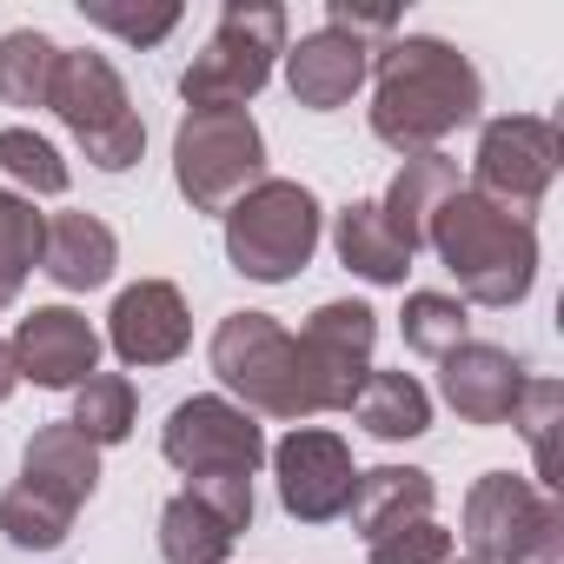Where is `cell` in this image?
I'll use <instances>...</instances> for the list:
<instances>
[{"label": "cell", "mask_w": 564, "mask_h": 564, "mask_svg": "<svg viewBox=\"0 0 564 564\" xmlns=\"http://www.w3.org/2000/svg\"><path fill=\"white\" fill-rule=\"evenodd\" d=\"M432 471H419V465H379V471H359V491H352V524H359V538L372 544L379 531H399V524H419V518H432Z\"/></svg>", "instance_id": "20"}, {"label": "cell", "mask_w": 564, "mask_h": 564, "mask_svg": "<svg viewBox=\"0 0 564 564\" xmlns=\"http://www.w3.org/2000/svg\"><path fill=\"white\" fill-rule=\"evenodd\" d=\"M0 166H8L28 193H67V160L34 133V127H0Z\"/></svg>", "instance_id": "30"}, {"label": "cell", "mask_w": 564, "mask_h": 564, "mask_svg": "<svg viewBox=\"0 0 564 564\" xmlns=\"http://www.w3.org/2000/svg\"><path fill=\"white\" fill-rule=\"evenodd\" d=\"M445 564H478V557H445Z\"/></svg>", "instance_id": "35"}, {"label": "cell", "mask_w": 564, "mask_h": 564, "mask_svg": "<svg viewBox=\"0 0 564 564\" xmlns=\"http://www.w3.org/2000/svg\"><path fill=\"white\" fill-rule=\"evenodd\" d=\"M438 366H445V372H438V392H445V405H452L465 425H505L511 405H518V392H524V379H531L505 346H478V339H465V346L445 352Z\"/></svg>", "instance_id": "15"}, {"label": "cell", "mask_w": 564, "mask_h": 564, "mask_svg": "<svg viewBox=\"0 0 564 564\" xmlns=\"http://www.w3.org/2000/svg\"><path fill=\"white\" fill-rule=\"evenodd\" d=\"M319 252V199L300 180H259L226 206V259L259 286H286Z\"/></svg>", "instance_id": "3"}, {"label": "cell", "mask_w": 564, "mask_h": 564, "mask_svg": "<svg viewBox=\"0 0 564 564\" xmlns=\"http://www.w3.org/2000/svg\"><path fill=\"white\" fill-rule=\"evenodd\" d=\"M557 160H564V140L551 120L538 113H505L478 133V153H471V193L511 219H531L538 199L551 193L557 180Z\"/></svg>", "instance_id": "9"}, {"label": "cell", "mask_w": 564, "mask_h": 564, "mask_svg": "<svg viewBox=\"0 0 564 564\" xmlns=\"http://www.w3.org/2000/svg\"><path fill=\"white\" fill-rule=\"evenodd\" d=\"M399 326H405V346L425 352V359H445V352H458L471 339L465 300H452V293H412L405 313H399Z\"/></svg>", "instance_id": "28"}, {"label": "cell", "mask_w": 564, "mask_h": 564, "mask_svg": "<svg viewBox=\"0 0 564 564\" xmlns=\"http://www.w3.org/2000/svg\"><path fill=\"white\" fill-rule=\"evenodd\" d=\"M425 239L438 246L445 272L458 279V300H471V306H518L538 286V232H531V219H511V213L485 206L471 186H458L432 213Z\"/></svg>", "instance_id": "2"}, {"label": "cell", "mask_w": 564, "mask_h": 564, "mask_svg": "<svg viewBox=\"0 0 564 564\" xmlns=\"http://www.w3.org/2000/svg\"><path fill=\"white\" fill-rule=\"evenodd\" d=\"M41 239H47V219L34 213L28 193H0V313H8L28 286V272L41 259Z\"/></svg>", "instance_id": "25"}, {"label": "cell", "mask_w": 564, "mask_h": 564, "mask_svg": "<svg viewBox=\"0 0 564 564\" xmlns=\"http://www.w3.org/2000/svg\"><path fill=\"white\" fill-rule=\"evenodd\" d=\"M54 67H61V47L41 28H14L0 41V100L8 107H47Z\"/></svg>", "instance_id": "24"}, {"label": "cell", "mask_w": 564, "mask_h": 564, "mask_svg": "<svg viewBox=\"0 0 564 564\" xmlns=\"http://www.w3.org/2000/svg\"><path fill=\"white\" fill-rule=\"evenodd\" d=\"M326 28H339V34H352V41H392V14L386 8H352V0H333V8H326Z\"/></svg>", "instance_id": "33"}, {"label": "cell", "mask_w": 564, "mask_h": 564, "mask_svg": "<svg viewBox=\"0 0 564 564\" xmlns=\"http://www.w3.org/2000/svg\"><path fill=\"white\" fill-rule=\"evenodd\" d=\"M120 265V239L107 219L94 213H54L47 219V239H41V272L54 279L61 293H94L107 286Z\"/></svg>", "instance_id": "17"}, {"label": "cell", "mask_w": 564, "mask_h": 564, "mask_svg": "<svg viewBox=\"0 0 564 564\" xmlns=\"http://www.w3.org/2000/svg\"><path fill=\"white\" fill-rule=\"evenodd\" d=\"M465 544L478 564H564V505L531 478L485 471L465 498Z\"/></svg>", "instance_id": "6"}, {"label": "cell", "mask_w": 564, "mask_h": 564, "mask_svg": "<svg viewBox=\"0 0 564 564\" xmlns=\"http://www.w3.org/2000/svg\"><path fill=\"white\" fill-rule=\"evenodd\" d=\"M366 74H372V47L352 41V34H339V28H319L300 47H286V87L313 113H339L366 87Z\"/></svg>", "instance_id": "16"}, {"label": "cell", "mask_w": 564, "mask_h": 564, "mask_svg": "<svg viewBox=\"0 0 564 564\" xmlns=\"http://www.w3.org/2000/svg\"><path fill=\"white\" fill-rule=\"evenodd\" d=\"M47 107L61 113V127L80 140V153H87L100 173L140 166V153H147V120L133 113L127 80L113 74L107 54H61Z\"/></svg>", "instance_id": "8"}, {"label": "cell", "mask_w": 564, "mask_h": 564, "mask_svg": "<svg viewBox=\"0 0 564 564\" xmlns=\"http://www.w3.org/2000/svg\"><path fill=\"white\" fill-rule=\"evenodd\" d=\"M232 518L219 511V505H206L199 491H180V498H166V511H160V557L166 564H226V551H232Z\"/></svg>", "instance_id": "22"}, {"label": "cell", "mask_w": 564, "mask_h": 564, "mask_svg": "<svg viewBox=\"0 0 564 564\" xmlns=\"http://www.w3.org/2000/svg\"><path fill=\"white\" fill-rule=\"evenodd\" d=\"M352 419H359L372 438L399 445V438H419V432L432 425V392H425L412 372H372L366 392L352 399Z\"/></svg>", "instance_id": "23"}, {"label": "cell", "mask_w": 564, "mask_h": 564, "mask_svg": "<svg viewBox=\"0 0 564 564\" xmlns=\"http://www.w3.org/2000/svg\"><path fill=\"white\" fill-rule=\"evenodd\" d=\"M279 54H286V8H272V0H226L206 54H193V67L180 74V94H186V107H246L272 80Z\"/></svg>", "instance_id": "7"}, {"label": "cell", "mask_w": 564, "mask_h": 564, "mask_svg": "<svg viewBox=\"0 0 564 564\" xmlns=\"http://www.w3.org/2000/svg\"><path fill=\"white\" fill-rule=\"evenodd\" d=\"M333 246H339V265L359 272L366 286H405L412 272V252L392 239V226L379 219V199H352L339 219H333Z\"/></svg>", "instance_id": "21"}, {"label": "cell", "mask_w": 564, "mask_h": 564, "mask_svg": "<svg viewBox=\"0 0 564 564\" xmlns=\"http://www.w3.org/2000/svg\"><path fill=\"white\" fill-rule=\"evenodd\" d=\"M107 339L127 366H166L186 352L193 339V313L180 300V286H166V279H140V286H127L107 313Z\"/></svg>", "instance_id": "14"}, {"label": "cell", "mask_w": 564, "mask_h": 564, "mask_svg": "<svg viewBox=\"0 0 564 564\" xmlns=\"http://www.w3.org/2000/svg\"><path fill=\"white\" fill-rule=\"evenodd\" d=\"M21 485H34L41 498L80 511L100 491V445H87L74 425H41L21 452Z\"/></svg>", "instance_id": "18"}, {"label": "cell", "mask_w": 564, "mask_h": 564, "mask_svg": "<svg viewBox=\"0 0 564 564\" xmlns=\"http://www.w3.org/2000/svg\"><path fill=\"white\" fill-rule=\"evenodd\" d=\"M173 180L193 213H226L265 180V133L246 107H186L173 133Z\"/></svg>", "instance_id": "4"}, {"label": "cell", "mask_w": 564, "mask_h": 564, "mask_svg": "<svg viewBox=\"0 0 564 564\" xmlns=\"http://www.w3.org/2000/svg\"><path fill=\"white\" fill-rule=\"evenodd\" d=\"M213 372L219 386L239 399V412H265V419H313L306 386H300V346L272 313H226L213 333Z\"/></svg>", "instance_id": "5"}, {"label": "cell", "mask_w": 564, "mask_h": 564, "mask_svg": "<svg viewBox=\"0 0 564 564\" xmlns=\"http://www.w3.org/2000/svg\"><path fill=\"white\" fill-rule=\"evenodd\" d=\"M8 346H14L21 379H34L41 392H80L100 366V333L74 306H34Z\"/></svg>", "instance_id": "13"}, {"label": "cell", "mask_w": 564, "mask_h": 564, "mask_svg": "<svg viewBox=\"0 0 564 564\" xmlns=\"http://www.w3.org/2000/svg\"><path fill=\"white\" fill-rule=\"evenodd\" d=\"M272 471H279V505L300 524H333L346 518L352 491H359V465L346 452L339 432H319V425H293L286 438L272 445Z\"/></svg>", "instance_id": "12"}, {"label": "cell", "mask_w": 564, "mask_h": 564, "mask_svg": "<svg viewBox=\"0 0 564 564\" xmlns=\"http://www.w3.org/2000/svg\"><path fill=\"white\" fill-rule=\"evenodd\" d=\"M372 339H379V313L359 300H326L306 319L293 346H300V386L313 412H352V399L372 379Z\"/></svg>", "instance_id": "10"}, {"label": "cell", "mask_w": 564, "mask_h": 564, "mask_svg": "<svg viewBox=\"0 0 564 564\" xmlns=\"http://www.w3.org/2000/svg\"><path fill=\"white\" fill-rule=\"evenodd\" d=\"M372 133L392 153H438L445 133L471 127L485 107L478 67L432 34H399L372 47Z\"/></svg>", "instance_id": "1"}, {"label": "cell", "mask_w": 564, "mask_h": 564, "mask_svg": "<svg viewBox=\"0 0 564 564\" xmlns=\"http://www.w3.org/2000/svg\"><path fill=\"white\" fill-rule=\"evenodd\" d=\"M14 386H21V366H14V346H8V339H0V405H8V399H14Z\"/></svg>", "instance_id": "34"}, {"label": "cell", "mask_w": 564, "mask_h": 564, "mask_svg": "<svg viewBox=\"0 0 564 564\" xmlns=\"http://www.w3.org/2000/svg\"><path fill=\"white\" fill-rule=\"evenodd\" d=\"M133 386L120 379V372H94L80 392H74V432L87 438V445H120V438H133Z\"/></svg>", "instance_id": "26"}, {"label": "cell", "mask_w": 564, "mask_h": 564, "mask_svg": "<svg viewBox=\"0 0 564 564\" xmlns=\"http://www.w3.org/2000/svg\"><path fill=\"white\" fill-rule=\"evenodd\" d=\"M160 452L186 478H252L265 465V432L232 399H180L160 425Z\"/></svg>", "instance_id": "11"}, {"label": "cell", "mask_w": 564, "mask_h": 564, "mask_svg": "<svg viewBox=\"0 0 564 564\" xmlns=\"http://www.w3.org/2000/svg\"><path fill=\"white\" fill-rule=\"evenodd\" d=\"M366 551H372V564H445V557H452V531H445L438 518H419V524L379 531Z\"/></svg>", "instance_id": "32"}, {"label": "cell", "mask_w": 564, "mask_h": 564, "mask_svg": "<svg viewBox=\"0 0 564 564\" xmlns=\"http://www.w3.org/2000/svg\"><path fill=\"white\" fill-rule=\"evenodd\" d=\"M0 531H8V544H21V551H61L67 531H74V511L41 498L34 485H8L0 491Z\"/></svg>", "instance_id": "27"}, {"label": "cell", "mask_w": 564, "mask_h": 564, "mask_svg": "<svg viewBox=\"0 0 564 564\" xmlns=\"http://www.w3.org/2000/svg\"><path fill=\"white\" fill-rule=\"evenodd\" d=\"M80 14H87L94 28H107V34L133 41V47H153V41H166V34L180 28V8H173V0H160V8H120V0H80Z\"/></svg>", "instance_id": "31"}, {"label": "cell", "mask_w": 564, "mask_h": 564, "mask_svg": "<svg viewBox=\"0 0 564 564\" xmlns=\"http://www.w3.org/2000/svg\"><path fill=\"white\" fill-rule=\"evenodd\" d=\"M452 193H458V160H452V153H405V166L392 173V186H386V199H379V219L392 226V239H399L405 252H419L432 213H438Z\"/></svg>", "instance_id": "19"}, {"label": "cell", "mask_w": 564, "mask_h": 564, "mask_svg": "<svg viewBox=\"0 0 564 564\" xmlns=\"http://www.w3.org/2000/svg\"><path fill=\"white\" fill-rule=\"evenodd\" d=\"M557 412H564V386H557V379H524V392H518V405H511V419H505V425L524 432L544 491L557 485V438H551V432H557Z\"/></svg>", "instance_id": "29"}]
</instances>
